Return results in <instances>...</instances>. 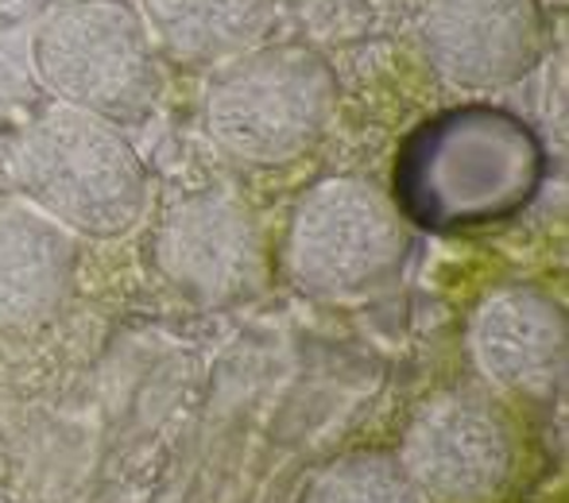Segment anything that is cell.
Here are the masks:
<instances>
[{"mask_svg":"<svg viewBox=\"0 0 569 503\" xmlns=\"http://www.w3.org/2000/svg\"><path fill=\"white\" fill-rule=\"evenodd\" d=\"M542 148L511 113L465 105L435 117L407 140L399 194L411 218L438 229L488 225L535 194Z\"/></svg>","mask_w":569,"mask_h":503,"instance_id":"6da1fadb","label":"cell"},{"mask_svg":"<svg viewBox=\"0 0 569 503\" xmlns=\"http://www.w3.org/2000/svg\"><path fill=\"white\" fill-rule=\"evenodd\" d=\"M12 179L39 213L82 237L113 241L136 229L148 174L113 121L74 105H51L20 132Z\"/></svg>","mask_w":569,"mask_h":503,"instance_id":"7a4b0ae2","label":"cell"},{"mask_svg":"<svg viewBox=\"0 0 569 503\" xmlns=\"http://www.w3.org/2000/svg\"><path fill=\"white\" fill-rule=\"evenodd\" d=\"M338 82L315 47L271 43L229 59L206 93V128L248 167H283L322 140Z\"/></svg>","mask_w":569,"mask_h":503,"instance_id":"3957f363","label":"cell"},{"mask_svg":"<svg viewBox=\"0 0 569 503\" xmlns=\"http://www.w3.org/2000/svg\"><path fill=\"white\" fill-rule=\"evenodd\" d=\"M36 70L62 98L106 121H136L156 101V54L128 0H67L36 28Z\"/></svg>","mask_w":569,"mask_h":503,"instance_id":"277c9868","label":"cell"},{"mask_svg":"<svg viewBox=\"0 0 569 503\" xmlns=\"http://www.w3.org/2000/svg\"><path fill=\"white\" fill-rule=\"evenodd\" d=\"M407 255L403 218L368 179L338 174L307 190L287 233L291 275L322 299H349L396 275Z\"/></svg>","mask_w":569,"mask_h":503,"instance_id":"5b68a950","label":"cell"},{"mask_svg":"<svg viewBox=\"0 0 569 503\" xmlns=\"http://www.w3.org/2000/svg\"><path fill=\"white\" fill-rule=\"evenodd\" d=\"M399 461L427 503H500L519 473V434L496 399L438 395L415 414Z\"/></svg>","mask_w":569,"mask_h":503,"instance_id":"8992f818","label":"cell"},{"mask_svg":"<svg viewBox=\"0 0 569 503\" xmlns=\"http://www.w3.org/2000/svg\"><path fill=\"white\" fill-rule=\"evenodd\" d=\"M156 268L198 306H232L268 283V249L256 213L229 190H194L167 210Z\"/></svg>","mask_w":569,"mask_h":503,"instance_id":"52a82bcc","label":"cell"},{"mask_svg":"<svg viewBox=\"0 0 569 503\" xmlns=\"http://www.w3.org/2000/svg\"><path fill=\"white\" fill-rule=\"evenodd\" d=\"M422 51L461 90H500L539 67L547 16L539 0H430Z\"/></svg>","mask_w":569,"mask_h":503,"instance_id":"ba28073f","label":"cell"},{"mask_svg":"<svg viewBox=\"0 0 569 503\" xmlns=\"http://www.w3.org/2000/svg\"><path fill=\"white\" fill-rule=\"evenodd\" d=\"M566 314L535 286L488 294L469 325L477 369L511 395H550L566 376Z\"/></svg>","mask_w":569,"mask_h":503,"instance_id":"9c48e42d","label":"cell"},{"mask_svg":"<svg viewBox=\"0 0 569 503\" xmlns=\"http://www.w3.org/2000/svg\"><path fill=\"white\" fill-rule=\"evenodd\" d=\"M78 275V249L62 225L23 202H0V330L51 318Z\"/></svg>","mask_w":569,"mask_h":503,"instance_id":"30bf717a","label":"cell"},{"mask_svg":"<svg viewBox=\"0 0 569 503\" xmlns=\"http://www.w3.org/2000/svg\"><path fill=\"white\" fill-rule=\"evenodd\" d=\"M151 31L182 62H226L260 47L271 0H143Z\"/></svg>","mask_w":569,"mask_h":503,"instance_id":"8fae6325","label":"cell"},{"mask_svg":"<svg viewBox=\"0 0 569 503\" xmlns=\"http://www.w3.org/2000/svg\"><path fill=\"white\" fill-rule=\"evenodd\" d=\"M302 503H427L399 453H345L310 481Z\"/></svg>","mask_w":569,"mask_h":503,"instance_id":"7c38bea8","label":"cell"},{"mask_svg":"<svg viewBox=\"0 0 569 503\" xmlns=\"http://www.w3.org/2000/svg\"><path fill=\"white\" fill-rule=\"evenodd\" d=\"M0 503H8V500H4V496H0Z\"/></svg>","mask_w":569,"mask_h":503,"instance_id":"4fadbf2b","label":"cell"}]
</instances>
